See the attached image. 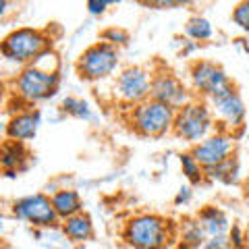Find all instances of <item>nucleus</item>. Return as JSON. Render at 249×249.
I'll return each mask as SVG.
<instances>
[{
    "label": "nucleus",
    "instance_id": "17",
    "mask_svg": "<svg viewBox=\"0 0 249 249\" xmlns=\"http://www.w3.org/2000/svg\"><path fill=\"white\" fill-rule=\"evenodd\" d=\"M196 220L199 222V227L204 229V232L208 237H218V235H229L231 222L229 216L224 210H220L218 206H206L197 212Z\"/></svg>",
    "mask_w": 249,
    "mask_h": 249
},
{
    "label": "nucleus",
    "instance_id": "1",
    "mask_svg": "<svg viewBox=\"0 0 249 249\" xmlns=\"http://www.w3.org/2000/svg\"><path fill=\"white\" fill-rule=\"evenodd\" d=\"M60 88V60L54 50L44 52L15 79V96L19 102L31 108L37 102H46L56 96Z\"/></svg>",
    "mask_w": 249,
    "mask_h": 249
},
{
    "label": "nucleus",
    "instance_id": "15",
    "mask_svg": "<svg viewBox=\"0 0 249 249\" xmlns=\"http://www.w3.org/2000/svg\"><path fill=\"white\" fill-rule=\"evenodd\" d=\"M60 232L69 243H85L93 239V220L88 212H79L60 222Z\"/></svg>",
    "mask_w": 249,
    "mask_h": 249
},
{
    "label": "nucleus",
    "instance_id": "22",
    "mask_svg": "<svg viewBox=\"0 0 249 249\" xmlns=\"http://www.w3.org/2000/svg\"><path fill=\"white\" fill-rule=\"evenodd\" d=\"M178 164H181V173L183 177L189 181L191 185H201L206 183V170L199 162L193 158L191 152H183L178 156Z\"/></svg>",
    "mask_w": 249,
    "mask_h": 249
},
{
    "label": "nucleus",
    "instance_id": "31",
    "mask_svg": "<svg viewBox=\"0 0 249 249\" xmlns=\"http://www.w3.org/2000/svg\"><path fill=\"white\" fill-rule=\"evenodd\" d=\"M0 249H13L9 243H4V241H0Z\"/></svg>",
    "mask_w": 249,
    "mask_h": 249
},
{
    "label": "nucleus",
    "instance_id": "10",
    "mask_svg": "<svg viewBox=\"0 0 249 249\" xmlns=\"http://www.w3.org/2000/svg\"><path fill=\"white\" fill-rule=\"evenodd\" d=\"M189 83H191V91L196 93V98H201L208 102L210 98L216 96L218 91L231 85L232 81L218 62L208 60V58H197L189 67Z\"/></svg>",
    "mask_w": 249,
    "mask_h": 249
},
{
    "label": "nucleus",
    "instance_id": "27",
    "mask_svg": "<svg viewBox=\"0 0 249 249\" xmlns=\"http://www.w3.org/2000/svg\"><path fill=\"white\" fill-rule=\"evenodd\" d=\"M201 249H232L229 235H218V237H208Z\"/></svg>",
    "mask_w": 249,
    "mask_h": 249
},
{
    "label": "nucleus",
    "instance_id": "12",
    "mask_svg": "<svg viewBox=\"0 0 249 249\" xmlns=\"http://www.w3.org/2000/svg\"><path fill=\"white\" fill-rule=\"evenodd\" d=\"M189 152L204 168L216 166V164H220V162L229 160L231 156H235V135L216 129L204 142L191 145Z\"/></svg>",
    "mask_w": 249,
    "mask_h": 249
},
{
    "label": "nucleus",
    "instance_id": "19",
    "mask_svg": "<svg viewBox=\"0 0 249 249\" xmlns=\"http://www.w3.org/2000/svg\"><path fill=\"white\" fill-rule=\"evenodd\" d=\"M208 235L204 232V229L199 227L197 220H187L183 227H181V232H178V241H177V249H201L206 243Z\"/></svg>",
    "mask_w": 249,
    "mask_h": 249
},
{
    "label": "nucleus",
    "instance_id": "29",
    "mask_svg": "<svg viewBox=\"0 0 249 249\" xmlns=\"http://www.w3.org/2000/svg\"><path fill=\"white\" fill-rule=\"evenodd\" d=\"M145 6H160V9H170V6H183V2H178V0H177V2H170V0H166V2H164V0H162V2H143Z\"/></svg>",
    "mask_w": 249,
    "mask_h": 249
},
{
    "label": "nucleus",
    "instance_id": "18",
    "mask_svg": "<svg viewBox=\"0 0 249 249\" xmlns=\"http://www.w3.org/2000/svg\"><path fill=\"white\" fill-rule=\"evenodd\" d=\"M204 170H206V181H218L222 185H237L241 178V162L237 156H231L229 160Z\"/></svg>",
    "mask_w": 249,
    "mask_h": 249
},
{
    "label": "nucleus",
    "instance_id": "9",
    "mask_svg": "<svg viewBox=\"0 0 249 249\" xmlns=\"http://www.w3.org/2000/svg\"><path fill=\"white\" fill-rule=\"evenodd\" d=\"M11 212L15 218L27 222L29 227L37 231L60 227V218L54 212L50 196H46V193H31V196L19 197L17 201H13Z\"/></svg>",
    "mask_w": 249,
    "mask_h": 249
},
{
    "label": "nucleus",
    "instance_id": "14",
    "mask_svg": "<svg viewBox=\"0 0 249 249\" xmlns=\"http://www.w3.org/2000/svg\"><path fill=\"white\" fill-rule=\"evenodd\" d=\"M29 166V150L25 143L4 139L0 143V173L6 177H17Z\"/></svg>",
    "mask_w": 249,
    "mask_h": 249
},
{
    "label": "nucleus",
    "instance_id": "30",
    "mask_svg": "<svg viewBox=\"0 0 249 249\" xmlns=\"http://www.w3.org/2000/svg\"><path fill=\"white\" fill-rule=\"evenodd\" d=\"M6 11H9V2H6V0H0V17H4Z\"/></svg>",
    "mask_w": 249,
    "mask_h": 249
},
{
    "label": "nucleus",
    "instance_id": "2",
    "mask_svg": "<svg viewBox=\"0 0 249 249\" xmlns=\"http://www.w3.org/2000/svg\"><path fill=\"white\" fill-rule=\"evenodd\" d=\"M181 229L166 216L143 212L129 218L123 227V241L133 249H170L177 245Z\"/></svg>",
    "mask_w": 249,
    "mask_h": 249
},
{
    "label": "nucleus",
    "instance_id": "6",
    "mask_svg": "<svg viewBox=\"0 0 249 249\" xmlns=\"http://www.w3.org/2000/svg\"><path fill=\"white\" fill-rule=\"evenodd\" d=\"M175 112L177 110H173L170 106L147 98L145 102L129 108L127 123L142 137H162L173 131Z\"/></svg>",
    "mask_w": 249,
    "mask_h": 249
},
{
    "label": "nucleus",
    "instance_id": "20",
    "mask_svg": "<svg viewBox=\"0 0 249 249\" xmlns=\"http://www.w3.org/2000/svg\"><path fill=\"white\" fill-rule=\"evenodd\" d=\"M185 36H187V40H191L196 44H204L214 37V27L206 17L193 15V17H189V21L185 23Z\"/></svg>",
    "mask_w": 249,
    "mask_h": 249
},
{
    "label": "nucleus",
    "instance_id": "7",
    "mask_svg": "<svg viewBox=\"0 0 249 249\" xmlns=\"http://www.w3.org/2000/svg\"><path fill=\"white\" fill-rule=\"evenodd\" d=\"M152 77L154 71L142 65H131L121 69L119 75L114 77V85H112L116 102L123 104L124 108L145 102L152 91Z\"/></svg>",
    "mask_w": 249,
    "mask_h": 249
},
{
    "label": "nucleus",
    "instance_id": "21",
    "mask_svg": "<svg viewBox=\"0 0 249 249\" xmlns=\"http://www.w3.org/2000/svg\"><path fill=\"white\" fill-rule=\"evenodd\" d=\"M62 112L69 114L71 119L77 121H85V123H91L96 121V114H93V108L89 106V102H85L83 98H75V96H67L62 100Z\"/></svg>",
    "mask_w": 249,
    "mask_h": 249
},
{
    "label": "nucleus",
    "instance_id": "16",
    "mask_svg": "<svg viewBox=\"0 0 249 249\" xmlns=\"http://www.w3.org/2000/svg\"><path fill=\"white\" fill-rule=\"evenodd\" d=\"M50 201H52L54 212L60 218V222L83 212V199L79 196V191L71 189V187H62V189H56L54 193H50Z\"/></svg>",
    "mask_w": 249,
    "mask_h": 249
},
{
    "label": "nucleus",
    "instance_id": "13",
    "mask_svg": "<svg viewBox=\"0 0 249 249\" xmlns=\"http://www.w3.org/2000/svg\"><path fill=\"white\" fill-rule=\"evenodd\" d=\"M40 127H42V112L37 108H23V110H19L9 119L4 133L6 139L27 143L37 135Z\"/></svg>",
    "mask_w": 249,
    "mask_h": 249
},
{
    "label": "nucleus",
    "instance_id": "24",
    "mask_svg": "<svg viewBox=\"0 0 249 249\" xmlns=\"http://www.w3.org/2000/svg\"><path fill=\"white\" fill-rule=\"evenodd\" d=\"M231 17H232V23H235L241 31L249 34V0H243V2L235 4Z\"/></svg>",
    "mask_w": 249,
    "mask_h": 249
},
{
    "label": "nucleus",
    "instance_id": "5",
    "mask_svg": "<svg viewBox=\"0 0 249 249\" xmlns=\"http://www.w3.org/2000/svg\"><path fill=\"white\" fill-rule=\"evenodd\" d=\"M121 67V50L106 42H96L88 46L79 58L75 60V73L81 81L98 83L110 77L119 71Z\"/></svg>",
    "mask_w": 249,
    "mask_h": 249
},
{
    "label": "nucleus",
    "instance_id": "11",
    "mask_svg": "<svg viewBox=\"0 0 249 249\" xmlns=\"http://www.w3.org/2000/svg\"><path fill=\"white\" fill-rule=\"evenodd\" d=\"M150 98L156 100V102L170 106L173 110H178V108H183L187 102H191L196 96H193V91L187 88L173 71L160 69V71H154Z\"/></svg>",
    "mask_w": 249,
    "mask_h": 249
},
{
    "label": "nucleus",
    "instance_id": "3",
    "mask_svg": "<svg viewBox=\"0 0 249 249\" xmlns=\"http://www.w3.org/2000/svg\"><path fill=\"white\" fill-rule=\"evenodd\" d=\"M48 50H52V36L40 27H17L0 40V54L25 67Z\"/></svg>",
    "mask_w": 249,
    "mask_h": 249
},
{
    "label": "nucleus",
    "instance_id": "26",
    "mask_svg": "<svg viewBox=\"0 0 249 249\" xmlns=\"http://www.w3.org/2000/svg\"><path fill=\"white\" fill-rule=\"evenodd\" d=\"M229 241H231V247L232 249H245L247 243H245V235H243V229L241 227H231L229 229Z\"/></svg>",
    "mask_w": 249,
    "mask_h": 249
},
{
    "label": "nucleus",
    "instance_id": "8",
    "mask_svg": "<svg viewBox=\"0 0 249 249\" xmlns=\"http://www.w3.org/2000/svg\"><path fill=\"white\" fill-rule=\"evenodd\" d=\"M208 104L212 108L216 124H220L218 131H227V133L232 135V131H237L245 124L247 108L243 102V96H241V91L235 83L227 85L216 96H212L208 100Z\"/></svg>",
    "mask_w": 249,
    "mask_h": 249
},
{
    "label": "nucleus",
    "instance_id": "4",
    "mask_svg": "<svg viewBox=\"0 0 249 249\" xmlns=\"http://www.w3.org/2000/svg\"><path fill=\"white\" fill-rule=\"evenodd\" d=\"M214 131H216V121H214L212 108H210L206 100L193 98L191 102H187L183 108H178L175 112L173 133L189 145L204 142Z\"/></svg>",
    "mask_w": 249,
    "mask_h": 249
},
{
    "label": "nucleus",
    "instance_id": "25",
    "mask_svg": "<svg viewBox=\"0 0 249 249\" xmlns=\"http://www.w3.org/2000/svg\"><path fill=\"white\" fill-rule=\"evenodd\" d=\"M112 4L114 2H108V0H88L85 9H88V13L93 15V17H100V15H104Z\"/></svg>",
    "mask_w": 249,
    "mask_h": 249
},
{
    "label": "nucleus",
    "instance_id": "28",
    "mask_svg": "<svg viewBox=\"0 0 249 249\" xmlns=\"http://www.w3.org/2000/svg\"><path fill=\"white\" fill-rule=\"evenodd\" d=\"M191 197H193L191 187L185 185V187H181V189H178V193L175 196V206H187V204L191 201Z\"/></svg>",
    "mask_w": 249,
    "mask_h": 249
},
{
    "label": "nucleus",
    "instance_id": "23",
    "mask_svg": "<svg viewBox=\"0 0 249 249\" xmlns=\"http://www.w3.org/2000/svg\"><path fill=\"white\" fill-rule=\"evenodd\" d=\"M100 40L114 46V48H123V46H127L131 42V36H129L127 29L114 25V27H106L102 34H100Z\"/></svg>",
    "mask_w": 249,
    "mask_h": 249
}]
</instances>
